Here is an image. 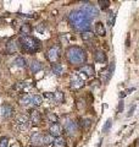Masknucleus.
Returning a JSON list of instances; mask_svg holds the SVG:
<instances>
[{
	"label": "nucleus",
	"mask_w": 139,
	"mask_h": 147,
	"mask_svg": "<svg viewBox=\"0 0 139 147\" xmlns=\"http://www.w3.org/2000/svg\"><path fill=\"white\" fill-rule=\"evenodd\" d=\"M115 20H116V15L114 13V11H110L108 15V24L110 27H112L115 25Z\"/></svg>",
	"instance_id": "25"
},
{
	"label": "nucleus",
	"mask_w": 139,
	"mask_h": 147,
	"mask_svg": "<svg viewBox=\"0 0 139 147\" xmlns=\"http://www.w3.org/2000/svg\"><path fill=\"white\" fill-rule=\"evenodd\" d=\"M7 145H9L7 137H3V139H0V147H7Z\"/></svg>",
	"instance_id": "32"
},
{
	"label": "nucleus",
	"mask_w": 139,
	"mask_h": 147,
	"mask_svg": "<svg viewBox=\"0 0 139 147\" xmlns=\"http://www.w3.org/2000/svg\"><path fill=\"white\" fill-rule=\"evenodd\" d=\"M65 131H66L68 135H71V136L75 135L77 132V123L72 121V120L67 121L66 124H65Z\"/></svg>",
	"instance_id": "9"
},
{
	"label": "nucleus",
	"mask_w": 139,
	"mask_h": 147,
	"mask_svg": "<svg viewBox=\"0 0 139 147\" xmlns=\"http://www.w3.org/2000/svg\"><path fill=\"white\" fill-rule=\"evenodd\" d=\"M66 58L70 64L72 65H81L84 64L87 60V54L84 52V49H82L81 47L77 45H72L66 50Z\"/></svg>",
	"instance_id": "2"
},
{
	"label": "nucleus",
	"mask_w": 139,
	"mask_h": 147,
	"mask_svg": "<svg viewBox=\"0 0 139 147\" xmlns=\"http://www.w3.org/2000/svg\"><path fill=\"white\" fill-rule=\"evenodd\" d=\"M111 126H112V120H111V119H108L106 123H105V125H104V127H103V132H105V134L106 132H109Z\"/></svg>",
	"instance_id": "28"
},
{
	"label": "nucleus",
	"mask_w": 139,
	"mask_h": 147,
	"mask_svg": "<svg viewBox=\"0 0 139 147\" xmlns=\"http://www.w3.org/2000/svg\"><path fill=\"white\" fill-rule=\"evenodd\" d=\"M15 120H16L17 125L21 126V125H27V124L29 123V118L27 117V115H23V114H17Z\"/></svg>",
	"instance_id": "14"
},
{
	"label": "nucleus",
	"mask_w": 139,
	"mask_h": 147,
	"mask_svg": "<svg viewBox=\"0 0 139 147\" xmlns=\"http://www.w3.org/2000/svg\"><path fill=\"white\" fill-rule=\"evenodd\" d=\"M41 103H43V97L39 94H34L32 96V103L34 107H39V105H41Z\"/></svg>",
	"instance_id": "20"
},
{
	"label": "nucleus",
	"mask_w": 139,
	"mask_h": 147,
	"mask_svg": "<svg viewBox=\"0 0 139 147\" xmlns=\"http://www.w3.org/2000/svg\"><path fill=\"white\" fill-rule=\"evenodd\" d=\"M43 137H44V136L41 135L40 132H33V134H32V136H31V139H29L31 145H32V146H35V147L43 145Z\"/></svg>",
	"instance_id": "8"
},
{
	"label": "nucleus",
	"mask_w": 139,
	"mask_h": 147,
	"mask_svg": "<svg viewBox=\"0 0 139 147\" xmlns=\"http://www.w3.org/2000/svg\"><path fill=\"white\" fill-rule=\"evenodd\" d=\"M81 37L83 40H86V42H88V40H92L93 38H94V33H93L92 31H84L81 33Z\"/></svg>",
	"instance_id": "21"
},
{
	"label": "nucleus",
	"mask_w": 139,
	"mask_h": 147,
	"mask_svg": "<svg viewBox=\"0 0 139 147\" xmlns=\"http://www.w3.org/2000/svg\"><path fill=\"white\" fill-rule=\"evenodd\" d=\"M98 4H99V6H100L101 10H105V9H108V7H109L110 1H108V0H105V1H104V0H99Z\"/></svg>",
	"instance_id": "30"
},
{
	"label": "nucleus",
	"mask_w": 139,
	"mask_h": 147,
	"mask_svg": "<svg viewBox=\"0 0 139 147\" xmlns=\"http://www.w3.org/2000/svg\"><path fill=\"white\" fill-rule=\"evenodd\" d=\"M68 21H70V25L76 31L84 32V31H88V28L90 27L92 18H89L81 10H73L72 12H70Z\"/></svg>",
	"instance_id": "1"
},
{
	"label": "nucleus",
	"mask_w": 139,
	"mask_h": 147,
	"mask_svg": "<svg viewBox=\"0 0 139 147\" xmlns=\"http://www.w3.org/2000/svg\"><path fill=\"white\" fill-rule=\"evenodd\" d=\"M54 145L59 146V147H62V146H65V140L62 139V137H56V139L54 140Z\"/></svg>",
	"instance_id": "31"
},
{
	"label": "nucleus",
	"mask_w": 139,
	"mask_h": 147,
	"mask_svg": "<svg viewBox=\"0 0 139 147\" xmlns=\"http://www.w3.org/2000/svg\"><path fill=\"white\" fill-rule=\"evenodd\" d=\"M136 110V105H132L131 108H129V110H128V114H127V117H132V114H133V112Z\"/></svg>",
	"instance_id": "35"
},
{
	"label": "nucleus",
	"mask_w": 139,
	"mask_h": 147,
	"mask_svg": "<svg viewBox=\"0 0 139 147\" xmlns=\"http://www.w3.org/2000/svg\"><path fill=\"white\" fill-rule=\"evenodd\" d=\"M44 30H45V26L44 25H40V26L37 27V31H38V32H43Z\"/></svg>",
	"instance_id": "38"
},
{
	"label": "nucleus",
	"mask_w": 139,
	"mask_h": 147,
	"mask_svg": "<svg viewBox=\"0 0 139 147\" xmlns=\"http://www.w3.org/2000/svg\"><path fill=\"white\" fill-rule=\"evenodd\" d=\"M31 103H32V96L29 94H23L20 98V104L23 105V107H26V105H28Z\"/></svg>",
	"instance_id": "19"
},
{
	"label": "nucleus",
	"mask_w": 139,
	"mask_h": 147,
	"mask_svg": "<svg viewBox=\"0 0 139 147\" xmlns=\"http://www.w3.org/2000/svg\"><path fill=\"white\" fill-rule=\"evenodd\" d=\"M29 119L34 124V125H38V124L41 121V117H40V113L38 110H31V114H29Z\"/></svg>",
	"instance_id": "11"
},
{
	"label": "nucleus",
	"mask_w": 139,
	"mask_h": 147,
	"mask_svg": "<svg viewBox=\"0 0 139 147\" xmlns=\"http://www.w3.org/2000/svg\"><path fill=\"white\" fill-rule=\"evenodd\" d=\"M122 110H123V102L121 100L118 104V113H122Z\"/></svg>",
	"instance_id": "37"
},
{
	"label": "nucleus",
	"mask_w": 139,
	"mask_h": 147,
	"mask_svg": "<svg viewBox=\"0 0 139 147\" xmlns=\"http://www.w3.org/2000/svg\"><path fill=\"white\" fill-rule=\"evenodd\" d=\"M70 84H71V88L80 90V88H82V87L84 86V80H83L78 74H73V75L71 76V81H70Z\"/></svg>",
	"instance_id": "7"
},
{
	"label": "nucleus",
	"mask_w": 139,
	"mask_h": 147,
	"mask_svg": "<svg viewBox=\"0 0 139 147\" xmlns=\"http://www.w3.org/2000/svg\"><path fill=\"white\" fill-rule=\"evenodd\" d=\"M51 70H53V74H55V75H61L63 72V67H62L61 64H54Z\"/></svg>",
	"instance_id": "23"
},
{
	"label": "nucleus",
	"mask_w": 139,
	"mask_h": 147,
	"mask_svg": "<svg viewBox=\"0 0 139 147\" xmlns=\"http://www.w3.org/2000/svg\"><path fill=\"white\" fill-rule=\"evenodd\" d=\"M61 126L59 124H51L49 127V135H51L53 137H60L61 136Z\"/></svg>",
	"instance_id": "10"
},
{
	"label": "nucleus",
	"mask_w": 139,
	"mask_h": 147,
	"mask_svg": "<svg viewBox=\"0 0 139 147\" xmlns=\"http://www.w3.org/2000/svg\"><path fill=\"white\" fill-rule=\"evenodd\" d=\"M54 144V137L51 135H45L43 137V145H51Z\"/></svg>",
	"instance_id": "27"
},
{
	"label": "nucleus",
	"mask_w": 139,
	"mask_h": 147,
	"mask_svg": "<svg viewBox=\"0 0 139 147\" xmlns=\"http://www.w3.org/2000/svg\"><path fill=\"white\" fill-rule=\"evenodd\" d=\"M94 60L96 63H100V64H103L106 61V54L105 52H103V50H95V53H94Z\"/></svg>",
	"instance_id": "12"
},
{
	"label": "nucleus",
	"mask_w": 139,
	"mask_h": 147,
	"mask_svg": "<svg viewBox=\"0 0 139 147\" xmlns=\"http://www.w3.org/2000/svg\"><path fill=\"white\" fill-rule=\"evenodd\" d=\"M15 65L18 67H26L27 64H26V59L23 57H18L15 59Z\"/></svg>",
	"instance_id": "24"
},
{
	"label": "nucleus",
	"mask_w": 139,
	"mask_h": 147,
	"mask_svg": "<svg viewBox=\"0 0 139 147\" xmlns=\"http://www.w3.org/2000/svg\"><path fill=\"white\" fill-rule=\"evenodd\" d=\"M90 124H92L90 123V119H82V126L83 127H87L88 129V127L90 126Z\"/></svg>",
	"instance_id": "33"
},
{
	"label": "nucleus",
	"mask_w": 139,
	"mask_h": 147,
	"mask_svg": "<svg viewBox=\"0 0 139 147\" xmlns=\"http://www.w3.org/2000/svg\"><path fill=\"white\" fill-rule=\"evenodd\" d=\"M95 33L100 36V37H104L106 34V30H105V26L103 22H98V24H95Z\"/></svg>",
	"instance_id": "17"
},
{
	"label": "nucleus",
	"mask_w": 139,
	"mask_h": 147,
	"mask_svg": "<svg viewBox=\"0 0 139 147\" xmlns=\"http://www.w3.org/2000/svg\"><path fill=\"white\" fill-rule=\"evenodd\" d=\"M80 10L84 12L89 18H94L96 16H99V10L98 9H96L94 5H90V4H88V3L86 4V5H83Z\"/></svg>",
	"instance_id": "5"
},
{
	"label": "nucleus",
	"mask_w": 139,
	"mask_h": 147,
	"mask_svg": "<svg viewBox=\"0 0 139 147\" xmlns=\"http://www.w3.org/2000/svg\"><path fill=\"white\" fill-rule=\"evenodd\" d=\"M81 72H83L84 75L87 76H94V74H95V69L93 65H89V64H87V65L84 66H82L81 67Z\"/></svg>",
	"instance_id": "13"
},
{
	"label": "nucleus",
	"mask_w": 139,
	"mask_h": 147,
	"mask_svg": "<svg viewBox=\"0 0 139 147\" xmlns=\"http://www.w3.org/2000/svg\"><path fill=\"white\" fill-rule=\"evenodd\" d=\"M28 86V84H26V82H18V84H16L15 86H13V90L16 91H22L25 87Z\"/></svg>",
	"instance_id": "29"
},
{
	"label": "nucleus",
	"mask_w": 139,
	"mask_h": 147,
	"mask_svg": "<svg viewBox=\"0 0 139 147\" xmlns=\"http://www.w3.org/2000/svg\"><path fill=\"white\" fill-rule=\"evenodd\" d=\"M32 32V27L29 24H23L20 28V33L22 34V37H29Z\"/></svg>",
	"instance_id": "16"
},
{
	"label": "nucleus",
	"mask_w": 139,
	"mask_h": 147,
	"mask_svg": "<svg viewBox=\"0 0 139 147\" xmlns=\"http://www.w3.org/2000/svg\"><path fill=\"white\" fill-rule=\"evenodd\" d=\"M114 70H115V61H112V63H111L110 65H109V70H108V71L110 72V75H111V76H112Z\"/></svg>",
	"instance_id": "34"
},
{
	"label": "nucleus",
	"mask_w": 139,
	"mask_h": 147,
	"mask_svg": "<svg viewBox=\"0 0 139 147\" xmlns=\"http://www.w3.org/2000/svg\"><path fill=\"white\" fill-rule=\"evenodd\" d=\"M63 99H65V97H63V93L62 92H60V91H56V92H54V102L55 103H62L63 102Z\"/></svg>",
	"instance_id": "22"
},
{
	"label": "nucleus",
	"mask_w": 139,
	"mask_h": 147,
	"mask_svg": "<svg viewBox=\"0 0 139 147\" xmlns=\"http://www.w3.org/2000/svg\"><path fill=\"white\" fill-rule=\"evenodd\" d=\"M46 118H48V120H49L50 123H53V124H56V123H57V117L55 115L54 113L48 112V113H46Z\"/></svg>",
	"instance_id": "26"
},
{
	"label": "nucleus",
	"mask_w": 139,
	"mask_h": 147,
	"mask_svg": "<svg viewBox=\"0 0 139 147\" xmlns=\"http://www.w3.org/2000/svg\"><path fill=\"white\" fill-rule=\"evenodd\" d=\"M5 52H6V54H15L17 52V44L15 40H10V42L6 44Z\"/></svg>",
	"instance_id": "15"
},
{
	"label": "nucleus",
	"mask_w": 139,
	"mask_h": 147,
	"mask_svg": "<svg viewBox=\"0 0 139 147\" xmlns=\"http://www.w3.org/2000/svg\"><path fill=\"white\" fill-rule=\"evenodd\" d=\"M126 96H127V93H126V92H121V94H120V97H126Z\"/></svg>",
	"instance_id": "39"
},
{
	"label": "nucleus",
	"mask_w": 139,
	"mask_h": 147,
	"mask_svg": "<svg viewBox=\"0 0 139 147\" xmlns=\"http://www.w3.org/2000/svg\"><path fill=\"white\" fill-rule=\"evenodd\" d=\"M41 67H43V65H41V64H40L38 60H33V61L31 63V66H29L31 71L33 72V74L40 71V70H41Z\"/></svg>",
	"instance_id": "18"
},
{
	"label": "nucleus",
	"mask_w": 139,
	"mask_h": 147,
	"mask_svg": "<svg viewBox=\"0 0 139 147\" xmlns=\"http://www.w3.org/2000/svg\"><path fill=\"white\" fill-rule=\"evenodd\" d=\"M44 96H45V97L48 98V99H50V100H54V93H49V92H48V93H45Z\"/></svg>",
	"instance_id": "36"
},
{
	"label": "nucleus",
	"mask_w": 139,
	"mask_h": 147,
	"mask_svg": "<svg viewBox=\"0 0 139 147\" xmlns=\"http://www.w3.org/2000/svg\"><path fill=\"white\" fill-rule=\"evenodd\" d=\"M60 55H61V49H60L59 45H54V47L49 48V50L46 52V59L50 63H56L60 59Z\"/></svg>",
	"instance_id": "4"
},
{
	"label": "nucleus",
	"mask_w": 139,
	"mask_h": 147,
	"mask_svg": "<svg viewBox=\"0 0 139 147\" xmlns=\"http://www.w3.org/2000/svg\"><path fill=\"white\" fill-rule=\"evenodd\" d=\"M20 44L23 52L29 54H34L40 49V40L33 37H21Z\"/></svg>",
	"instance_id": "3"
},
{
	"label": "nucleus",
	"mask_w": 139,
	"mask_h": 147,
	"mask_svg": "<svg viewBox=\"0 0 139 147\" xmlns=\"http://www.w3.org/2000/svg\"><path fill=\"white\" fill-rule=\"evenodd\" d=\"M31 147H35V146H31Z\"/></svg>",
	"instance_id": "40"
},
{
	"label": "nucleus",
	"mask_w": 139,
	"mask_h": 147,
	"mask_svg": "<svg viewBox=\"0 0 139 147\" xmlns=\"http://www.w3.org/2000/svg\"><path fill=\"white\" fill-rule=\"evenodd\" d=\"M0 113H1V118L3 119H10L13 113H15V109L11 104L9 103H4L1 107H0Z\"/></svg>",
	"instance_id": "6"
}]
</instances>
